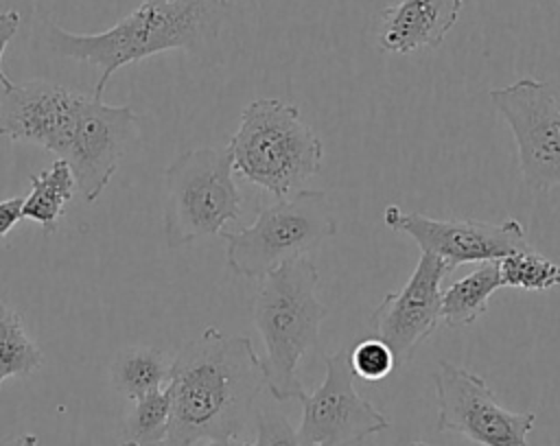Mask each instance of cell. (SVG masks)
Listing matches in <instances>:
<instances>
[{
	"label": "cell",
	"instance_id": "d6986e66",
	"mask_svg": "<svg viewBox=\"0 0 560 446\" xmlns=\"http://www.w3.org/2000/svg\"><path fill=\"white\" fill-rule=\"evenodd\" d=\"M44 354L31 337L22 313L0 300V387L7 378H24L37 372Z\"/></svg>",
	"mask_w": 560,
	"mask_h": 446
},
{
	"label": "cell",
	"instance_id": "484cf974",
	"mask_svg": "<svg viewBox=\"0 0 560 446\" xmlns=\"http://www.w3.org/2000/svg\"><path fill=\"white\" fill-rule=\"evenodd\" d=\"M24 435H13V433H0V446H22Z\"/></svg>",
	"mask_w": 560,
	"mask_h": 446
},
{
	"label": "cell",
	"instance_id": "ac0fdd59",
	"mask_svg": "<svg viewBox=\"0 0 560 446\" xmlns=\"http://www.w3.org/2000/svg\"><path fill=\"white\" fill-rule=\"evenodd\" d=\"M171 429L168 387L153 389L136 400L120 418L118 446H162Z\"/></svg>",
	"mask_w": 560,
	"mask_h": 446
},
{
	"label": "cell",
	"instance_id": "7c38bea8",
	"mask_svg": "<svg viewBox=\"0 0 560 446\" xmlns=\"http://www.w3.org/2000/svg\"><path fill=\"white\" fill-rule=\"evenodd\" d=\"M451 273L446 262L429 251H420L409 280L387 293L370 315V328L394 354L396 369L405 367L416 350L440 324L442 282Z\"/></svg>",
	"mask_w": 560,
	"mask_h": 446
},
{
	"label": "cell",
	"instance_id": "7a4b0ae2",
	"mask_svg": "<svg viewBox=\"0 0 560 446\" xmlns=\"http://www.w3.org/2000/svg\"><path fill=\"white\" fill-rule=\"evenodd\" d=\"M232 0H144L138 9L103 33H72L42 20L48 48L66 59L92 63L101 70L94 96L103 98L109 77L133 61L164 50L197 52L219 37Z\"/></svg>",
	"mask_w": 560,
	"mask_h": 446
},
{
	"label": "cell",
	"instance_id": "30bf717a",
	"mask_svg": "<svg viewBox=\"0 0 560 446\" xmlns=\"http://www.w3.org/2000/svg\"><path fill=\"white\" fill-rule=\"evenodd\" d=\"M383 221L389 230L413 238L422 251L442 258L451 271L462 262L499 260L529 245L525 227L516 219L501 223L433 219L422 212H405L400 206L389 203L383 210Z\"/></svg>",
	"mask_w": 560,
	"mask_h": 446
},
{
	"label": "cell",
	"instance_id": "9c48e42d",
	"mask_svg": "<svg viewBox=\"0 0 560 446\" xmlns=\"http://www.w3.org/2000/svg\"><path fill=\"white\" fill-rule=\"evenodd\" d=\"M350 345L324 356V380L302 400L298 433L315 446H354L389 429V420L354 389Z\"/></svg>",
	"mask_w": 560,
	"mask_h": 446
},
{
	"label": "cell",
	"instance_id": "5bb4252c",
	"mask_svg": "<svg viewBox=\"0 0 560 446\" xmlns=\"http://www.w3.org/2000/svg\"><path fill=\"white\" fill-rule=\"evenodd\" d=\"M464 0H398L374 15V39L385 52L438 48L455 26Z\"/></svg>",
	"mask_w": 560,
	"mask_h": 446
},
{
	"label": "cell",
	"instance_id": "4fadbf2b",
	"mask_svg": "<svg viewBox=\"0 0 560 446\" xmlns=\"http://www.w3.org/2000/svg\"><path fill=\"white\" fill-rule=\"evenodd\" d=\"M85 94L44 79L13 85L0 101V136L66 157Z\"/></svg>",
	"mask_w": 560,
	"mask_h": 446
},
{
	"label": "cell",
	"instance_id": "3957f363",
	"mask_svg": "<svg viewBox=\"0 0 560 446\" xmlns=\"http://www.w3.org/2000/svg\"><path fill=\"white\" fill-rule=\"evenodd\" d=\"M317 282L319 273L306 256L258 278L252 317L265 345V356H260L265 389L276 402L306 398L298 365L317 343L319 326L328 315L317 297Z\"/></svg>",
	"mask_w": 560,
	"mask_h": 446
},
{
	"label": "cell",
	"instance_id": "6da1fadb",
	"mask_svg": "<svg viewBox=\"0 0 560 446\" xmlns=\"http://www.w3.org/2000/svg\"><path fill=\"white\" fill-rule=\"evenodd\" d=\"M171 429L166 446L241 437L265 389V374L252 339L206 328L173 356Z\"/></svg>",
	"mask_w": 560,
	"mask_h": 446
},
{
	"label": "cell",
	"instance_id": "277c9868",
	"mask_svg": "<svg viewBox=\"0 0 560 446\" xmlns=\"http://www.w3.org/2000/svg\"><path fill=\"white\" fill-rule=\"evenodd\" d=\"M228 149L234 173L260 186L273 199L302 190L324 162L322 138L295 105L280 98L247 103Z\"/></svg>",
	"mask_w": 560,
	"mask_h": 446
},
{
	"label": "cell",
	"instance_id": "4316f807",
	"mask_svg": "<svg viewBox=\"0 0 560 446\" xmlns=\"http://www.w3.org/2000/svg\"><path fill=\"white\" fill-rule=\"evenodd\" d=\"M22 446H39V439L35 435H24V444Z\"/></svg>",
	"mask_w": 560,
	"mask_h": 446
},
{
	"label": "cell",
	"instance_id": "8992f818",
	"mask_svg": "<svg viewBox=\"0 0 560 446\" xmlns=\"http://www.w3.org/2000/svg\"><path fill=\"white\" fill-rule=\"evenodd\" d=\"M164 238L168 249L221 234L241 216V192L228 146H195L164 171Z\"/></svg>",
	"mask_w": 560,
	"mask_h": 446
},
{
	"label": "cell",
	"instance_id": "44dd1931",
	"mask_svg": "<svg viewBox=\"0 0 560 446\" xmlns=\"http://www.w3.org/2000/svg\"><path fill=\"white\" fill-rule=\"evenodd\" d=\"M350 365L354 376L363 380H383L396 369L392 350L378 337L354 341L350 345Z\"/></svg>",
	"mask_w": 560,
	"mask_h": 446
},
{
	"label": "cell",
	"instance_id": "9a60e30c",
	"mask_svg": "<svg viewBox=\"0 0 560 446\" xmlns=\"http://www.w3.org/2000/svg\"><path fill=\"white\" fill-rule=\"evenodd\" d=\"M173 356L153 345H127L116 352L109 365L112 387L127 400L166 387Z\"/></svg>",
	"mask_w": 560,
	"mask_h": 446
},
{
	"label": "cell",
	"instance_id": "5b68a950",
	"mask_svg": "<svg viewBox=\"0 0 560 446\" xmlns=\"http://www.w3.org/2000/svg\"><path fill=\"white\" fill-rule=\"evenodd\" d=\"M337 232L335 210L324 190L302 188L260 208L254 223L221 232L225 262L243 278L258 280L280 265L304 258Z\"/></svg>",
	"mask_w": 560,
	"mask_h": 446
},
{
	"label": "cell",
	"instance_id": "f1b7e54d",
	"mask_svg": "<svg viewBox=\"0 0 560 446\" xmlns=\"http://www.w3.org/2000/svg\"><path fill=\"white\" fill-rule=\"evenodd\" d=\"M155 2H179V0H155Z\"/></svg>",
	"mask_w": 560,
	"mask_h": 446
},
{
	"label": "cell",
	"instance_id": "7402d4cb",
	"mask_svg": "<svg viewBox=\"0 0 560 446\" xmlns=\"http://www.w3.org/2000/svg\"><path fill=\"white\" fill-rule=\"evenodd\" d=\"M256 446H315L306 442L289 418L271 402L256 409Z\"/></svg>",
	"mask_w": 560,
	"mask_h": 446
},
{
	"label": "cell",
	"instance_id": "ba28073f",
	"mask_svg": "<svg viewBox=\"0 0 560 446\" xmlns=\"http://www.w3.org/2000/svg\"><path fill=\"white\" fill-rule=\"evenodd\" d=\"M490 101L505 118L518 151L523 181L532 190L560 184V103L547 81L523 77L492 87Z\"/></svg>",
	"mask_w": 560,
	"mask_h": 446
},
{
	"label": "cell",
	"instance_id": "ffe728a7",
	"mask_svg": "<svg viewBox=\"0 0 560 446\" xmlns=\"http://www.w3.org/2000/svg\"><path fill=\"white\" fill-rule=\"evenodd\" d=\"M501 284L525 291H547L560 286V265L551 262L529 245L497 260Z\"/></svg>",
	"mask_w": 560,
	"mask_h": 446
},
{
	"label": "cell",
	"instance_id": "8fae6325",
	"mask_svg": "<svg viewBox=\"0 0 560 446\" xmlns=\"http://www.w3.org/2000/svg\"><path fill=\"white\" fill-rule=\"evenodd\" d=\"M140 140V120L129 105H109L101 96L83 98L77 129L66 153L79 195L94 203L118 164Z\"/></svg>",
	"mask_w": 560,
	"mask_h": 446
},
{
	"label": "cell",
	"instance_id": "d4e9b609",
	"mask_svg": "<svg viewBox=\"0 0 560 446\" xmlns=\"http://www.w3.org/2000/svg\"><path fill=\"white\" fill-rule=\"evenodd\" d=\"M195 446H256V444L243 437H217V439H203Z\"/></svg>",
	"mask_w": 560,
	"mask_h": 446
},
{
	"label": "cell",
	"instance_id": "cb8c5ba5",
	"mask_svg": "<svg viewBox=\"0 0 560 446\" xmlns=\"http://www.w3.org/2000/svg\"><path fill=\"white\" fill-rule=\"evenodd\" d=\"M22 203L24 197H9L0 201V238L7 236L24 219Z\"/></svg>",
	"mask_w": 560,
	"mask_h": 446
},
{
	"label": "cell",
	"instance_id": "52a82bcc",
	"mask_svg": "<svg viewBox=\"0 0 560 446\" xmlns=\"http://www.w3.org/2000/svg\"><path fill=\"white\" fill-rule=\"evenodd\" d=\"M433 385L438 431L459 433L477 446H529L536 413L501 407L483 376L440 361Z\"/></svg>",
	"mask_w": 560,
	"mask_h": 446
},
{
	"label": "cell",
	"instance_id": "603a6c76",
	"mask_svg": "<svg viewBox=\"0 0 560 446\" xmlns=\"http://www.w3.org/2000/svg\"><path fill=\"white\" fill-rule=\"evenodd\" d=\"M20 28V13L15 9H4L0 11V85L7 90H11L15 83L4 74L2 70V57H4V50L9 46V42L15 37Z\"/></svg>",
	"mask_w": 560,
	"mask_h": 446
},
{
	"label": "cell",
	"instance_id": "2e32d148",
	"mask_svg": "<svg viewBox=\"0 0 560 446\" xmlns=\"http://www.w3.org/2000/svg\"><path fill=\"white\" fill-rule=\"evenodd\" d=\"M501 286L497 260L481 262V267L442 289L440 321H444L448 328L475 324L481 315H486L492 293Z\"/></svg>",
	"mask_w": 560,
	"mask_h": 446
},
{
	"label": "cell",
	"instance_id": "83f0119b",
	"mask_svg": "<svg viewBox=\"0 0 560 446\" xmlns=\"http://www.w3.org/2000/svg\"><path fill=\"white\" fill-rule=\"evenodd\" d=\"M411 446H433V444H427V442H413Z\"/></svg>",
	"mask_w": 560,
	"mask_h": 446
},
{
	"label": "cell",
	"instance_id": "e0dca14e",
	"mask_svg": "<svg viewBox=\"0 0 560 446\" xmlns=\"http://www.w3.org/2000/svg\"><path fill=\"white\" fill-rule=\"evenodd\" d=\"M77 190L72 171L66 160L57 157L50 168L31 175V192L24 197L22 214L35 221L44 234L57 230V221Z\"/></svg>",
	"mask_w": 560,
	"mask_h": 446
}]
</instances>
